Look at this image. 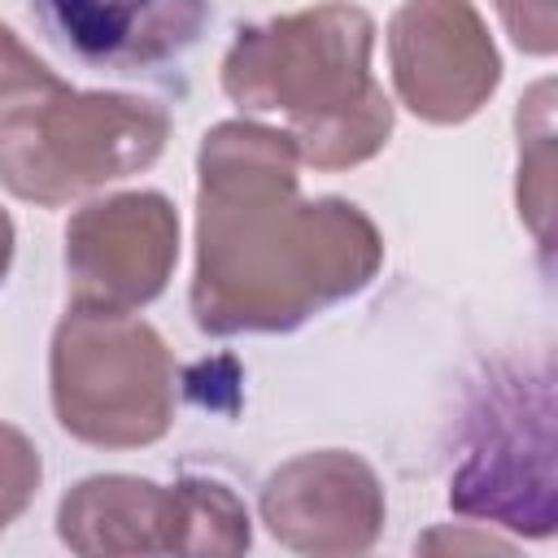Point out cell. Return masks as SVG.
I'll return each mask as SVG.
<instances>
[{
  "instance_id": "obj_1",
  "label": "cell",
  "mask_w": 558,
  "mask_h": 558,
  "mask_svg": "<svg viewBox=\"0 0 558 558\" xmlns=\"http://www.w3.org/2000/svg\"><path fill=\"white\" fill-rule=\"evenodd\" d=\"M283 126L227 118L196 148L192 318L205 336H283L357 296L384 235L344 196H301Z\"/></svg>"
},
{
  "instance_id": "obj_2",
  "label": "cell",
  "mask_w": 558,
  "mask_h": 558,
  "mask_svg": "<svg viewBox=\"0 0 558 558\" xmlns=\"http://www.w3.org/2000/svg\"><path fill=\"white\" fill-rule=\"evenodd\" d=\"M375 17L353 0L240 26L222 57V92L257 118H283L314 170H353L392 140V100L371 74Z\"/></svg>"
},
{
  "instance_id": "obj_3",
  "label": "cell",
  "mask_w": 558,
  "mask_h": 558,
  "mask_svg": "<svg viewBox=\"0 0 558 558\" xmlns=\"http://www.w3.org/2000/svg\"><path fill=\"white\" fill-rule=\"evenodd\" d=\"M170 140V113L131 92H78L65 78L0 109V183L57 209L148 170Z\"/></svg>"
},
{
  "instance_id": "obj_4",
  "label": "cell",
  "mask_w": 558,
  "mask_h": 558,
  "mask_svg": "<svg viewBox=\"0 0 558 558\" xmlns=\"http://www.w3.org/2000/svg\"><path fill=\"white\" fill-rule=\"evenodd\" d=\"M61 432L92 449H144L174 423V357L153 323L70 305L48 349Z\"/></svg>"
},
{
  "instance_id": "obj_5",
  "label": "cell",
  "mask_w": 558,
  "mask_h": 558,
  "mask_svg": "<svg viewBox=\"0 0 558 558\" xmlns=\"http://www.w3.org/2000/svg\"><path fill=\"white\" fill-rule=\"evenodd\" d=\"M462 462L449 480V506L519 536L554 532V401L549 379L493 375L466 414Z\"/></svg>"
},
{
  "instance_id": "obj_6",
  "label": "cell",
  "mask_w": 558,
  "mask_h": 558,
  "mask_svg": "<svg viewBox=\"0 0 558 558\" xmlns=\"http://www.w3.org/2000/svg\"><path fill=\"white\" fill-rule=\"evenodd\" d=\"M179 262V209L161 192H113L65 222L70 305L135 314L153 305Z\"/></svg>"
},
{
  "instance_id": "obj_7",
  "label": "cell",
  "mask_w": 558,
  "mask_h": 558,
  "mask_svg": "<svg viewBox=\"0 0 558 558\" xmlns=\"http://www.w3.org/2000/svg\"><path fill=\"white\" fill-rule=\"evenodd\" d=\"M397 100L432 126L475 118L501 83V52L471 0H405L388 17Z\"/></svg>"
},
{
  "instance_id": "obj_8",
  "label": "cell",
  "mask_w": 558,
  "mask_h": 558,
  "mask_svg": "<svg viewBox=\"0 0 558 558\" xmlns=\"http://www.w3.org/2000/svg\"><path fill=\"white\" fill-rule=\"evenodd\" d=\"M266 532L310 558H353L375 549L388 501L375 466L349 449H310L275 466L257 493Z\"/></svg>"
},
{
  "instance_id": "obj_9",
  "label": "cell",
  "mask_w": 558,
  "mask_h": 558,
  "mask_svg": "<svg viewBox=\"0 0 558 558\" xmlns=\"http://www.w3.org/2000/svg\"><path fill=\"white\" fill-rule=\"evenodd\" d=\"M44 35L109 74H153L179 61L209 22V0H31Z\"/></svg>"
},
{
  "instance_id": "obj_10",
  "label": "cell",
  "mask_w": 558,
  "mask_h": 558,
  "mask_svg": "<svg viewBox=\"0 0 558 558\" xmlns=\"http://www.w3.org/2000/svg\"><path fill=\"white\" fill-rule=\"evenodd\" d=\"M57 536L83 558L179 554L183 506L179 484L144 475H87L57 501Z\"/></svg>"
},
{
  "instance_id": "obj_11",
  "label": "cell",
  "mask_w": 558,
  "mask_h": 558,
  "mask_svg": "<svg viewBox=\"0 0 558 558\" xmlns=\"http://www.w3.org/2000/svg\"><path fill=\"white\" fill-rule=\"evenodd\" d=\"M174 484H179V506H183L179 554H187V558H235L253 545L248 510L222 480L183 475Z\"/></svg>"
},
{
  "instance_id": "obj_12",
  "label": "cell",
  "mask_w": 558,
  "mask_h": 558,
  "mask_svg": "<svg viewBox=\"0 0 558 558\" xmlns=\"http://www.w3.org/2000/svg\"><path fill=\"white\" fill-rule=\"evenodd\" d=\"M527 118H532V148L536 157H519V214L527 218V227L536 231V240L545 244L549 240V170H554V157H549V83H536L523 100Z\"/></svg>"
},
{
  "instance_id": "obj_13",
  "label": "cell",
  "mask_w": 558,
  "mask_h": 558,
  "mask_svg": "<svg viewBox=\"0 0 558 558\" xmlns=\"http://www.w3.org/2000/svg\"><path fill=\"white\" fill-rule=\"evenodd\" d=\"M39 480H44V462L35 440L22 427L0 423V536L9 523L26 514V506L39 493Z\"/></svg>"
},
{
  "instance_id": "obj_14",
  "label": "cell",
  "mask_w": 558,
  "mask_h": 558,
  "mask_svg": "<svg viewBox=\"0 0 558 558\" xmlns=\"http://www.w3.org/2000/svg\"><path fill=\"white\" fill-rule=\"evenodd\" d=\"M61 78L0 22V109L13 105V100H26V96H39L48 87H57Z\"/></svg>"
},
{
  "instance_id": "obj_15",
  "label": "cell",
  "mask_w": 558,
  "mask_h": 558,
  "mask_svg": "<svg viewBox=\"0 0 558 558\" xmlns=\"http://www.w3.org/2000/svg\"><path fill=\"white\" fill-rule=\"evenodd\" d=\"M506 35L527 57H549L558 48V17L554 0H493Z\"/></svg>"
},
{
  "instance_id": "obj_16",
  "label": "cell",
  "mask_w": 558,
  "mask_h": 558,
  "mask_svg": "<svg viewBox=\"0 0 558 558\" xmlns=\"http://www.w3.org/2000/svg\"><path fill=\"white\" fill-rule=\"evenodd\" d=\"M418 549H453V554H462V549H471V554H510V545L506 541H497L493 532H449V527H440V532H427L423 541H418Z\"/></svg>"
},
{
  "instance_id": "obj_17",
  "label": "cell",
  "mask_w": 558,
  "mask_h": 558,
  "mask_svg": "<svg viewBox=\"0 0 558 558\" xmlns=\"http://www.w3.org/2000/svg\"><path fill=\"white\" fill-rule=\"evenodd\" d=\"M13 244H17L13 218H9V209H0V283H4V275H9V266H13Z\"/></svg>"
}]
</instances>
